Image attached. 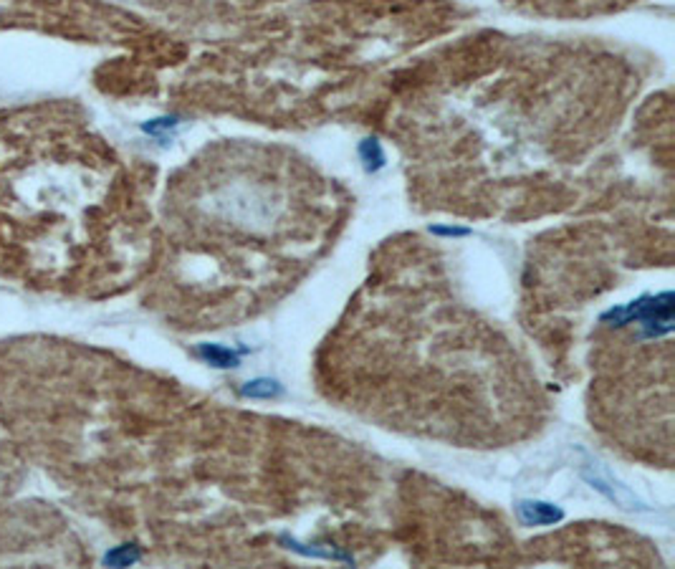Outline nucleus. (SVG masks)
Listing matches in <instances>:
<instances>
[{"label": "nucleus", "instance_id": "obj_7", "mask_svg": "<svg viewBox=\"0 0 675 569\" xmlns=\"http://www.w3.org/2000/svg\"><path fill=\"white\" fill-rule=\"evenodd\" d=\"M360 155H362L367 170L374 172L385 165V155H382V147H380L377 140H364L362 147H360Z\"/></svg>", "mask_w": 675, "mask_h": 569}, {"label": "nucleus", "instance_id": "obj_3", "mask_svg": "<svg viewBox=\"0 0 675 569\" xmlns=\"http://www.w3.org/2000/svg\"><path fill=\"white\" fill-rule=\"evenodd\" d=\"M519 519L526 526H552L564 519V511L546 504V501H521L519 504Z\"/></svg>", "mask_w": 675, "mask_h": 569}, {"label": "nucleus", "instance_id": "obj_8", "mask_svg": "<svg viewBox=\"0 0 675 569\" xmlns=\"http://www.w3.org/2000/svg\"><path fill=\"white\" fill-rule=\"evenodd\" d=\"M435 236H453V238H460V236H468L466 228H433Z\"/></svg>", "mask_w": 675, "mask_h": 569}, {"label": "nucleus", "instance_id": "obj_4", "mask_svg": "<svg viewBox=\"0 0 675 569\" xmlns=\"http://www.w3.org/2000/svg\"><path fill=\"white\" fill-rule=\"evenodd\" d=\"M198 354H200L207 364L217 367V370H230V367H238V364H241V352L228 350V347H223V344H200V347H198Z\"/></svg>", "mask_w": 675, "mask_h": 569}, {"label": "nucleus", "instance_id": "obj_2", "mask_svg": "<svg viewBox=\"0 0 675 569\" xmlns=\"http://www.w3.org/2000/svg\"><path fill=\"white\" fill-rule=\"evenodd\" d=\"M584 478L590 481L600 494H604V497L610 498V501H615L617 506L620 509H627V511H632V509H645L642 504H640V498L627 488V486H622L620 481H612L610 476H603V473H592L590 468H584Z\"/></svg>", "mask_w": 675, "mask_h": 569}, {"label": "nucleus", "instance_id": "obj_1", "mask_svg": "<svg viewBox=\"0 0 675 569\" xmlns=\"http://www.w3.org/2000/svg\"><path fill=\"white\" fill-rule=\"evenodd\" d=\"M673 294L665 291L661 296H642L622 309H612L603 316V322H615L617 327H622L635 319L642 324V334L655 340L673 332Z\"/></svg>", "mask_w": 675, "mask_h": 569}, {"label": "nucleus", "instance_id": "obj_6", "mask_svg": "<svg viewBox=\"0 0 675 569\" xmlns=\"http://www.w3.org/2000/svg\"><path fill=\"white\" fill-rule=\"evenodd\" d=\"M142 559V549L137 545H121L114 546V549H109L107 555H104V564L107 567H132Z\"/></svg>", "mask_w": 675, "mask_h": 569}, {"label": "nucleus", "instance_id": "obj_5", "mask_svg": "<svg viewBox=\"0 0 675 569\" xmlns=\"http://www.w3.org/2000/svg\"><path fill=\"white\" fill-rule=\"evenodd\" d=\"M243 398H251V400H271L278 398V395H284V388H281V382L278 380H271V377H258V380H251V382H246L241 388Z\"/></svg>", "mask_w": 675, "mask_h": 569}]
</instances>
